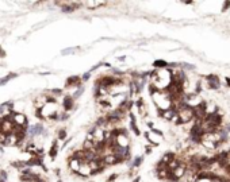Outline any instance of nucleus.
I'll return each instance as SVG.
<instances>
[{
  "instance_id": "f257e3e1",
  "label": "nucleus",
  "mask_w": 230,
  "mask_h": 182,
  "mask_svg": "<svg viewBox=\"0 0 230 182\" xmlns=\"http://www.w3.org/2000/svg\"><path fill=\"white\" fill-rule=\"evenodd\" d=\"M153 81H154V84H156L157 88H166V86L171 84V74H169L168 72L161 70V72H159V73L154 76Z\"/></svg>"
},
{
  "instance_id": "f03ea898",
  "label": "nucleus",
  "mask_w": 230,
  "mask_h": 182,
  "mask_svg": "<svg viewBox=\"0 0 230 182\" xmlns=\"http://www.w3.org/2000/svg\"><path fill=\"white\" fill-rule=\"evenodd\" d=\"M154 103L157 104V107L161 109H168L171 107V100L166 94H161V93H154Z\"/></svg>"
},
{
  "instance_id": "7ed1b4c3",
  "label": "nucleus",
  "mask_w": 230,
  "mask_h": 182,
  "mask_svg": "<svg viewBox=\"0 0 230 182\" xmlns=\"http://www.w3.org/2000/svg\"><path fill=\"white\" fill-rule=\"evenodd\" d=\"M56 113H57V104L53 103V101L46 103L41 109V115L44 117H53Z\"/></svg>"
},
{
  "instance_id": "20e7f679",
  "label": "nucleus",
  "mask_w": 230,
  "mask_h": 182,
  "mask_svg": "<svg viewBox=\"0 0 230 182\" xmlns=\"http://www.w3.org/2000/svg\"><path fill=\"white\" fill-rule=\"evenodd\" d=\"M11 120H12V123L15 124L16 127H22V126H24L26 124V117H24V115H22V113L14 115V117Z\"/></svg>"
},
{
  "instance_id": "39448f33",
  "label": "nucleus",
  "mask_w": 230,
  "mask_h": 182,
  "mask_svg": "<svg viewBox=\"0 0 230 182\" xmlns=\"http://www.w3.org/2000/svg\"><path fill=\"white\" fill-rule=\"evenodd\" d=\"M81 163H83V162L80 161V159H77V158H72V159L69 161V167H70L73 171H79Z\"/></svg>"
},
{
  "instance_id": "423d86ee",
  "label": "nucleus",
  "mask_w": 230,
  "mask_h": 182,
  "mask_svg": "<svg viewBox=\"0 0 230 182\" xmlns=\"http://www.w3.org/2000/svg\"><path fill=\"white\" fill-rule=\"evenodd\" d=\"M179 116L182 117L183 121H188L189 119H191V116H192V112H191V109H183V111L180 112Z\"/></svg>"
},
{
  "instance_id": "0eeeda50",
  "label": "nucleus",
  "mask_w": 230,
  "mask_h": 182,
  "mask_svg": "<svg viewBox=\"0 0 230 182\" xmlns=\"http://www.w3.org/2000/svg\"><path fill=\"white\" fill-rule=\"evenodd\" d=\"M91 167L88 166V163H81V166H80V169H79V173L80 174H83V175H88V174H91Z\"/></svg>"
},
{
  "instance_id": "6e6552de",
  "label": "nucleus",
  "mask_w": 230,
  "mask_h": 182,
  "mask_svg": "<svg viewBox=\"0 0 230 182\" xmlns=\"http://www.w3.org/2000/svg\"><path fill=\"white\" fill-rule=\"evenodd\" d=\"M42 132V127L39 126H35V127H31V129H30V134L31 135H38V134H41Z\"/></svg>"
},
{
  "instance_id": "1a4fd4ad",
  "label": "nucleus",
  "mask_w": 230,
  "mask_h": 182,
  "mask_svg": "<svg viewBox=\"0 0 230 182\" xmlns=\"http://www.w3.org/2000/svg\"><path fill=\"white\" fill-rule=\"evenodd\" d=\"M64 104H65V108L67 109H70L72 107H73V100H72L70 97H67L65 101H64Z\"/></svg>"
},
{
  "instance_id": "9d476101",
  "label": "nucleus",
  "mask_w": 230,
  "mask_h": 182,
  "mask_svg": "<svg viewBox=\"0 0 230 182\" xmlns=\"http://www.w3.org/2000/svg\"><path fill=\"white\" fill-rule=\"evenodd\" d=\"M87 7H97V5H102V4H104L103 1H87V3H84Z\"/></svg>"
},
{
  "instance_id": "9b49d317",
  "label": "nucleus",
  "mask_w": 230,
  "mask_h": 182,
  "mask_svg": "<svg viewBox=\"0 0 230 182\" xmlns=\"http://www.w3.org/2000/svg\"><path fill=\"white\" fill-rule=\"evenodd\" d=\"M198 182H208V180H206V178H205V180H200V181H198Z\"/></svg>"
},
{
  "instance_id": "f8f14e48",
  "label": "nucleus",
  "mask_w": 230,
  "mask_h": 182,
  "mask_svg": "<svg viewBox=\"0 0 230 182\" xmlns=\"http://www.w3.org/2000/svg\"><path fill=\"white\" fill-rule=\"evenodd\" d=\"M0 55H4V51L3 50H0Z\"/></svg>"
}]
</instances>
